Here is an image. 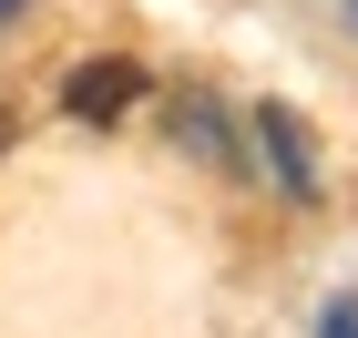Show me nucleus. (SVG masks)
I'll use <instances>...</instances> for the list:
<instances>
[{
	"label": "nucleus",
	"instance_id": "obj_1",
	"mask_svg": "<svg viewBox=\"0 0 358 338\" xmlns=\"http://www.w3.org/2000/svg\"><path fill=\"white\" fill-rule=\"evenodd\" d=\"M62 103L83 113V123H113V113H134L143 103V62H83V72H72V83H62Z\"/></svg>",
	"mask_w": 358,
	"mask_h": 338
},
{
	"label": "nucleus",
	"instance_id": "obj_2",
	"mask_svg": "<svg viewBox=\"0 0 358 338\" xmlns=\"http://www.w3.org/2000/svg\"><path fill=\"white\" fill-rule=\"evenodd\" d=\"M256 143H266V154H276V185H287V195H317V154H307V123H297V113H256Z\"/></svg>",
	"mask_w": 358,
	"mask_h": 338
},
{
	"label": "nucleus",
	"instance_id": "obj_3",
	"mask_svg": "<svg viewBox=\"0 0 358 338\" xmlns=\"http://www.w3.org/2000/svg\"><path fill=\"white\" fill-rule=\"evenodd\" d=\"M174 134H185V143H205V154H225V123H215V103H185V113H174Z\"/></svg>",
	"mask_w": 358,
	"mask_h": 338
},
{
	"label": "nucleus",
	"instance_id": "obj_4",
	"mask_svg": "<svg viewBox=\"0 0 358 338\" xmlns=\"http://www.w3.org/2000/svg\"><path fill=\"white\" fill-rule=\"evenodd\" d=\"M328 338H358V308H328Z\"/></svg>",
	"mask_w": 358,
	"mask_h": 338
},
{
	"label": "nucleus",
	"instance_id": "obj_5",
	"mask_svg": "<svg viewBox=\"0 0 358 338\" xmlns=\"http://www.w3.org/2000/svg\"><path fill=\"white\" fill-rule=\"evenodd\" d=\"M10 134H21V123H10V113H0V154H10Z\"/></svg>",
	"mask_w": 358,
	"mask_h": 338
},
{
	"label": "nucleus",
	"instance_id": "obj_6",
	"mask_svg": "<svg viewBox=\"0 0 358 338\" xmlns=\"http://www.w3.org/2000/svg\"><path fill=\"white\" fill-rule=\"evenodd\" d=\"M10 10H21V0H0V21H10Z\"/></svg>",
	"mask_w": 358,
	"mask_h": 338
},
{
	"label": "nucleus",
	"instance_id": "obj_7",
	"mask_svg": "<svg viewBox=\"0 0 358 338\" xmlns=\"http://www.w3.org/2000/svg\"><path fill=\"white\" fill-rule=\"evenodd\" d=\"M348 21H358V0H348Z\"/></svg>",
	"mask_w": 358,
	"mask_h": 338
}]
</instances>
